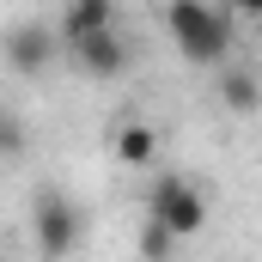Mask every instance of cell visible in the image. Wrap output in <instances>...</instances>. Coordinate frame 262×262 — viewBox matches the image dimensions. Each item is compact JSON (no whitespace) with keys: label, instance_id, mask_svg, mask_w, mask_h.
<instances>
[{"label":"cell","instance_id":"obj_9","mask_svg":"<svg viewBox=\"0 0 262 262\" xmlns=\"http://www.w3.org/2000/svg\"><path fill=\"white\" fill-rule=\"evenodd\" d=\"M171 244H177V238H171L159 220H146V232H140V256H146V262H165V256H171Z\"/></svg>","mask_w":262,"mask_h":262},{"label":"cell","instance_id":"obj_7","mask_svg":"<svg viewBox=\"0 0 262 262\" xmlns=\"http://www.w3.org/2000/svg\"><path fill=\"white\" fill-rule=\"evenodd\" d=\"M213 85H220V98H226L238 116L262 110V79L250 73V67H213Z\"/></svg>","mask_w":262,"mask_h":262},{"label":"cell","instance_id":"obj_1","mask_svg":"<svg viewBox=\"0 0 262 262\" xmlns=\"http://www.w3.org/2000/svg\"><path fill=\"white\" fill-rule=\"evenodd\" d=\"M165 31L177 37L183 61H195V67H226V55H232V18L207 0H171Z\"/></svg>","mask_w":262,"mask_h":262},{"label":"cell","instance_id":"obj_4","mask_svg":"<svg viewBox=\"0 0 262 262\" xmlns=\"http://www.w3.org/2000/svg\"><path fill=\"white\" fill-rule=\"evenodd\" d=\"M73 49V61L85 67L92 79H116L122 67H128V43L116 37V31H98V37H79V43H67Z\"/></svg>","mask_w":262,"mask_h":262},{"label":"cell","instance_id":"obj_2","mask_svg":"<svg viewBox=\"0 0 262 262\" xmlns=\"http://www.w3.org/2000/svg\"><path fill=\"white\" fill-rule=\"evenodd\" d=\"M146 220H159L171 238H195L201 226H207V195H201V183L165 171V177L152 183V195H146Z\"/></svg>","mask_w":262,"mask_h":262},{"label":"cell","instance_id":"obj_10","mask_svg":"<svg viewBox=\"0 0 262 262\" xmlns=\"http://www.w3.org/2000/svg\"><path fill=\"white\" fill-rule=\"evenodd\" d=\"M18 146H25V128H18V122L0 110V152H18Z\"/></svg>","mask_w":262,"mask_h":262},{"label":"cell","instance_id":"obj_11","mask_svg":"<svg viewBox=\"0 0 262 262\" xmlns=\"http://www.w3.org/2000/svg\"><path fill=\"white\" fill-rule=\"evenodd\" d=\"M220 12H226V18H256L262 25V0H220Z\"/></svg>","mask_w":262,"mask_h":262},{"label":"cell","instance_id":"obj_8","mask_svg":"<svg viewBox=\"0 0 262 262\" xmlns=\"http://www.w3.org/2000/svg\"><path fill=\"white\" fill-rule=\"evenodd\" d=\"M152 159H159V134L146 128V122H122V128H116V165H134V171H146V165H152Z\"/></svg>","mask_w":262,"mask_h":262},{"label":"cell","instance_id":"obj_3","mask_svg":"<svg viewBox=\"0 0 262 262\" xmlns=\"http://www.w3.org/2000/svg\"><path fill=\"white\" fill-rule=\"evenodd\" d=\"M31 226H37V250H43L49 262H61L67 250L79 244V207H73L61 189H43V195H37Z\"/></svg>","mask_w":262,"mask_h":262},{"label":"cell","instance_id":"obj_5","mask_svg":"<svg viewBox=\"0 0 262 262\" xmlns=\"http://www.w3.org/2000/svg\"><path fill=\"white\" fill-rule=\"evenodd\" d=\"M49 55H55V31H43V25H18L6 37V61L18 67V73H43Z\"/></svg>","mask_w":262,"mask_h":262},{"label":"cell","instance_id":"obj_6","mask_svg":"<svg viewBox=\"0 0 262 262\" xmlns=\"http://www.w3.org/2000/svg\"><path fill=\"white\" fill-rule=\"evenodd\" d=\"M98 31H116V0H67V12H61V37L67 43L98 37Z\"/></svg>","mask_w":262,"mask_h":262}]
</instances>
